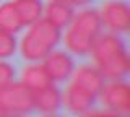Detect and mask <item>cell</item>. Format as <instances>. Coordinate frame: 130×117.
<instances>
[{"mask_svg": "<svg viewBox=\"0 0 130 117\" xmlns=\"http://www.w3.org/2000/svg\"><path fill=\"white\" fill-rule=\"evenodd\" d=\"M0 111L5 115H24L34 111V93L24 85L11 81L0 88Z\"/></svg>", "mask_w": 130, "mask_h": 117, "instance_id": "2", "label": "cell"}, {"mask_svg": "<svg viewBox=\"0 0 130 117\" xmlns=\"http://www.w3.org/2000/svg\"><path fill=\"white\" fill-rule=\"evenodd\" d=\"M23 23L20 20L15 2H5L0 5V29L7 33L16 34L23 29Z\"/></svg>", "mask_w": 130, "mask_h": 117, "instance_id": "14", "label": "cell"}, {"mask_svg": "<svg viewBox=\"0 0 130 117\" xmlns=\"http://www.w3.org/2000/svg\"><path fill=\"white\" fill-rule=\"evenodd\" d=\"M101 20L96 10L85 8L73 15L63 36V44L75 55H88L93 42L101 34Z\"/></svg>", "mask_w": 130, "mask_h": 117, "instance_id": "1", "label": "cell"}, {"mask_svg": "<svg viewBox=\"0 0 130 117\" xmlns=\"http://www.w3.org/2000/svg\"><path fill=\"white\" fill-rule=\"evenodd\" d=\"M94 103H96V96L75 83L67 85V88L62 93V104L70 114H76V115L85 114L94 106Z\"/></svg>", "mask_w": 130, "mask_h": 117, "instance_id": "7", "label": "cell"}, {"mask_svg": "<svg viewBox=\"0 0 130 117\" xmlns=\"http://www.w3.org/2000/svg\"><path fill=\"white\" fill-rule=\"evenodd\" d=\"M0 117H5V114H3V112H2V111H0Z\"/></svg>", "mask_w": 130, "mask_h": 117, "instance_id": "22", "label": "cell"}, {"mask_svg": "<svg viewBox=\"0 0 130 117\" xmlns=\"http://www.w3.org/2000/svg\"><path fill=\"white\" fill-rule=\"evenodd\" d=\"M44 68L52 78V81L63 83L72 76L75 70V62L72 55L63 51H51L44 57Z\"/></svg>", "mask_w": 130, "mask_h": 117, "instance_id": "6", "label": "cell"}, {"mask_svg": "<svg viewBox=\"0 0 130 117\" xmlns=\"http://www.w3.org/2000/svg\"><path fill=\"white\" fill-rule=\"evenodd\" d=\"M15 76H16L15 67L11 63H8L7 60H0V88L15 81Z\"/></svg>", "mask_w": 130, "mask_h": 117, "instance_id": "17", "label": "cell"}, {"mask_svg": "<svg viewBox=\"0 0 130 117\" xmlns=\"http://www.w3.org/2000/svg\"><path fill=\"white\" fill-rule=\"evenodd\" d=\"M101 103L107 109L127 115L130 112V85L124 80H112L111 83H104L103 90L98 94Z\"/></svg>", "mask_w": 130, "mask_h": 117, "instance_id": "5", "label": "cell"}, {"mask_svg": "<svg viewBox=\"0 0 130 117\" xmlns=\"http://www.w3.org/2000/svg\"><path fill=\"white\" fill-rule=\"evenodd\" d=\"M44 18L47 21H51L54 26H57L59 29H63L70 25L73 15V7L72 5H67V3H62V2H55V0H51L46 7H44Z\"/></svg>", "mask_w": 130, "mask_h": 117, "instance_id": "11", "label": "cell"}, {"mask_svg": "<svg viewBox=\"0 0 130 117\" xmlns=\"http://www.w3.org/2000/svg\"><path fill=\"white\" fill-rule=\"evenodd\" d=\"M55 2H62L72 7H85V5H89L93 0H55Z\"/></svg>", "mask_w": 130, "mask_h": 117, "instance_id": "19", "label": "cell"}, {"mask_svg": "<svg viewBox=\"0 0 130 117\" xmlns=\"http://www.w3.org/2000/svg\"><path fill=\"white\" fill-rule=\"evenodd\" d=\"M28 33H31L32 36H36L38 39H41L42 42H46L51 49H54L57 44L62 39V33L57 26H54L51 21H47L46 18H39L38 21H34L32 25H29Z\"/></svg>", "mask_w": 130, "mask_h": 117, "instance_id": "13", "label": "cell"}, {"mask_svg": "<svg viewBox=\"0 0 130 117\" xmlns=\"http://www.w3.org/2000/svg\"><path fill=\"white\" fill-rule=\"evenodd\" d=\"M32 93H34V109L41 114H55L62 106V93L55 85Z\"/></svg>", "mask_w": 130, "mask_h": 117, "instance_id": "9", "label": "cell"}, {"mask_svg": "<svg viewBox=\"0 0 130 117\" xmlns=\"http://www.w3.org/2000/svg\"><path fill=\"white\" fill-rule=\"evenodd\" d=\"M15 7L18 10L23 26H29L39 18H42L44 5L41 0H15Z\"/></svg>", "mask_w": 130, "mask_h": 117, "instance_id": "15", "label": "cell"}, {"mask_svg": "<svg viewBox=\"0 0 130 117\" xmlns=\"http://www.w3.org/2000/svg\"><path fill=\"white\" fill-rule=\"evenodd\" d=\"M20 78H21V83L26 88H29L31 91H38V90H42L46 86L54 85L52 78L49 76L44 65H41V63H32V65L24 67L21 70Z\"/></svg>", "mask_w": 130, "mask_h": 117, "instance_id": "10", "label": "cell"}, {"mask_svg": "<svg viewBox=\"0 0 130 117\" xmlns=\"http://www.w3.org/2000/svg\"><path fill=\"white\" fill-rule=\"evenodd\" d=\"M5 117H23V115H5Z\"/></svg>", "mask_w": 130, "mask_h": 117, "instance_id": "21", "label": "cell"}, {"mask_svg": "<svg viewBox=\"0 0 130 117\" xmlns=\"http://www.w3.org/2000/svg\"><path fill=\"white\" fill-rule=\"evenodd\" d=\"M101 25L114 34H124L130 29V7L124 0H107L101 5Z\"/></svg>", "mask_w": 130, "mask_h": 117, "instance_id": "3", "label": "cell"}, {"mask_svg": "<svg viewBox=\"0 0 130 117\" xmlns=\"http://www.w3.org/2000/svg\"><path fill=\"white\" fill-rule=\"evenodd\" d=\"M51 51H54V49H51L46 42H42L41 39L32 36L31 33H26L21 38V42H20V52H21L23 59L29 60V62L44 60V57Z\"/></svg>", "mask_w": 130, "mask_h": 117, "instance_id": "12", "label": "cell"}, {"mask_svg": "<svg viewBox=\"0 0 130 117\" xmlns=\"http://www.w3.org/2000/svg\"><path fill=\"white\" fill-rule=\"evenodd\" d=\"M16 47H18V42L15 34L0 29V60L10 59L16 52Z\"/></svg>", "mask_w": 130, "mask_h": 117, "instance_id": "16", "label": "cell"}, {"mask_svg": "<svg viewBox=\"0 0 130 117\" xmlns=\"http://www.w3.org/2000/svg\"><path fill=\"white\" fill-rule=\"evenodd\" d=\"M44 117H59V115H55V114H44Z\"/></svg>", "mask_w": 130, "mask_h": 117, "instance_id": "20", "label": "cell"}, {"mask_svg": "<svg viewBox=\"0 0 130 117\" xmlns=\"http://www.w3.org/2000/svg\"><path fill=\"white\" fill-rule=\"evenodd\" d=\"M89 54H91V59L94 62V67H98L122 54H127V47H125V41L119 34L107 33V34H99L94 39Z\"/></svg>", "mask_w": 130, "mask_h": 117, "instance_id": "4", "label": "cell"}, {"mask_svg": "<svg viewBox=\"0 0 130 117\" xmlns=\"http://www.w3.org/2000/svg\"><path fill=\"white\" fill-rule=\"evenodd\" d=\"M80 117H127V115L116 112V111H111V109H106V111H91L89 109L88 112L81 114Z\"/></svg>", "mask_w": 130, "mask_h": 117, "instance_id": "18", "label": "cell"}, {"mask_svg": "<svg viewBox=\"0 0 130 117\" xmlns=\"http://www.w3.org/2000/svg\"><path fill=\"white\" fill-rule=\"evenodd\" d=\"M70 78H72V83L78 85V86H81L83 90L89 91L94 96L99 94V91L103 90V86H104L103 75H101L99 70L93 65H81L78 68H75Z\"/></svg>", "mask_w": 130, "mask_h": 117, "instance_id": "8", "label": "cell"}]
</instances>
